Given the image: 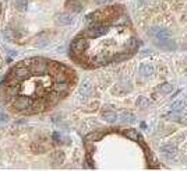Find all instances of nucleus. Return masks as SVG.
<instances>
[{"mask_svg": "<svg viewBox=\"0 0 187 171\" xmlns=\"http://www.w3.org/2000/svg\"><path fill=\"white\" fill-rule=\"evenodd\" d=\"M102 117H103L105 121H108V122H116V119L119 118V115L116 112H113V111H105V112L102 114Z\"/></svg>", "mask_w": 187, "mask_h": 171, "instance_id": "obj_10", "label": "nucleus"}, {"mask_svg": "<svg viewBox=\"0 0 187 171\" xmlns=\"http://www.w3.org/2000/svg\"><path fill=\"white\" fill-rule=\"evenodd\" d=\"M13 107L17 111H27L29 107H32V104H31V100L27 98V97H18V98L14 100Z\"/></svg>", "mask_w": 187, "mask_h": 171, "instance_id": "obj_2", "label": "nucleus"}, {"mask_svg": "<svg viewBox=\"0 0 187 171\" xmlns=\"http://www.w3.org/2000/svg\"><path fill=\"white\" fill-rule=\"evenodd\" d=\"M71 9L74 11H77V13H78V11H81V6H80V3H77V2H71Z\"/></svg>", "mask_w": 187, "mask_h": 171, "instance_id": "obj_21", "label": "nucleus"}, {"mask_svg": "<svg viewBox=\"0 0 187 171\" xmlns=\"http://www.w3.org/2000/svg\"><path fill=\"white\" fill-rule=\"evenodd\" d=\"M120 117H122L123 122H129V124L136 122V115H134V114H131V112H122V114H120Z\"/></svg>", "mask_w": 187, "mask_h": 171, "instance_id": "obj_13", "label": "nucleus"}, {"mask_svg": "<svg viewBox=\"0 0 187 171\" xmlns=\"http://www.w3.org/2000/svg\"><path fill=\"white\" fill-rule=\"evenodd\" d=\"M87 46V41L83 39V38H78V39H76L74 42L71 44V49H74V51H83L84 48Z\"/></svg>", "mask_w": 187, "mask_h": 171, "instance_id": "obj_9", "label": "nucleus"}, {"mask_svg": "<svg viewBox=\"0 0 187 171\" xmlns=\"http://www.w3.org/2000/svg\"><path fill=\"white\" fill-rule=\"evenodd\" d=\"M90 91H91L90 81H84V83L80 86V95H81V97H87V95L90 94Z\"/></svg>", "mask_w": 187, "mask_h": 171, "instance_id": "obj_11", "label": "nucleus"}, {"mask_svg": "<svg viewBox=\"0 0 187 171\" xmlns=\"http://www.w3.org/2000/svg\"><path fill=\"white\" fill-rule=\"evenodd\" d=\"M123 59H127V55L126 53L119 55V56H113L110 60H113V62H119V60H123Z\"/></svg>", "mask_w": 187, "mask_h": 171, "instance_id": "obj_20", "label": "nucleus"}, {"mask_svg": "<svg viewBox=\"0 0 187 171\" xmlns=\"http://www.w3.org/2000/svg\"><path fill=\"white\" fill-rule=\"evenodd\" d=\"M172 90H173V86L169 83H163L156 88V91L161 93V94H169V93H172Z\"/></svg>", "mask_w": 187, "mask_h": 171, "instance_id": "obj_12", "label": "nucleus"}, {"mask_svg": "<svg viewBox=\"0 0 187 171\" xmlns=\"http://www.w3.org/2000/svg\"><path fill=\"white\" fill-rule=\"evenodd\" d=\"M0 121H8V117H7V114H3V112H0Z\"/></svg>", "mask_w": 187, "mask_h": 171, "instance_id": "obj_23", "label": "nucleus"}, {"mask_svg": "<svg viewBox=\"0 0 187 171\" xmlns=\"http://www.w3.org/2000/svg\"><path fill=\"white\" fill-rule=\"evenodd\" d=\"M161 153L166 160H175L177 154V150L173 145H163L161 147Z\"/></svg>", "mask_w": 187, "mask_h": 171, "instance_id": "obj_3", "label": "nucleus"}, {"mask_svg": "<svg viewBox=\"0 0 187 171\" xmlns=\"http://www.w3.org/2000/svg\"><path fill=\"white\" fill-rule=\"evenodd\" d=\"M155 45L161 49H165V51H172V49H176V44L175 41H172L170 38L168 39H161V41H155Z\"/></svg>", "mask_w": 187, "mask_h": 171, "instance_id": "obj_4", "label": "nucleus"}, {"mask_svg": "<svg viewBox=\"0 0 187 171\" xmlns=\"http://www.w3.org/2000/svg\"><path fill=\"white\" fill-rule=\"evenodd\" d=\"M138 73L144 77L151 76L152 73H154V66L149 65V63H143V65L138 66Z\"/></svg>", "mask_w": 187, "mask_h": 171, "instance_id": "obj_6", "label": "nucleus"}, {"mask_svg": "<svg viewBox=\"0 0 187 171\" xmlns=\"http://www.w3.org/2000/svg\"><path fill=\"white\" fill-rule=\"evenodd\" d=\"M124 136H127L129 139H131V140H138V132L136 131V129H127V131H124Z\"/></svg>", "mask_w": 187, "mask_h": 171, "instance_id": "obj_14", "label": "nucleus"}, {"mask_svg": "<svg viewBox=\"0 0 187 171\" xmlns=\"http://www.w3.org/2000/svg\"><path fill=\"white\" fill-rule=\"evenodd\" d=\"M101 138V133H91V135L87 136V140H95V139H99Z\"/></svg>", "mask_w": 187, "mask_h": 171, "instance_id": "obj_22", "label": "nucleus"}, {"mask_svg": "<svg viewBox=\"0 0 187 171\" xmlns=\"http://www.w3.org/2000/svg\"><path fill=\"white\" fill-rule=\"evenodd\" d=\"M3 36L6 38V39H8V41H14L15 39V35L13 34V31H11V29H8V28L3 31Z\"/></svg>", "mask_w": 187, "mask_h": 171, "instance_id": "obj_17", "label": "nucleus"}, {"mask_svg": "<svg viewBox=\"0 0 187 171\" xmlns=\"http://www.w3.org/2000/svg\"><path fill=\"white\" fill-rule=\"evenodd\" d=\"M56 21L60 24V26H67V24H71L73 22V17L70 13H61L57 15V20Z\"/></svg>", "mask_w": 187, "mask_h": 171, "instance_id": "obj_7", "label": "nucleus"}, {"mask_svg": "<svg viewBox=\"0 0 187 171\" xmlns=\"http://www.w3.org/2000/svg\"><path fill=\"white\" fill-rule=\"evenodd\" d=\"M148 34H149L151 36H154L155 41L168 39V38H170V32L166 28H162V27H152V28H149Z\"/></svg>", "mask_w": 187, "mask_h": 171, "instance_id": "obj_1", "label": "nucleus"}, {"mask_svg": "<svg viewBox=\"0 0 187 171\" xmlns=\"http://www.w3.org/2000/svg\"><path fill=\"white\" fill-rule=\"evenodd\" d=\"M48 67H49V63H48V60H45V59H35L32 62V69L38 73L46 72Z\"/></svg>", "mask_w": 187, "mask_h": 171, "instance_id": "obj_5", "label": "nucleus"}, {"mask_svg": "<svg viewBox=\"0 0 187 171\" xmlns=\"http://www.w3.org/2000/svg\"><path fill=\"white\" fill-rule=\"evenodd\" d=\"M106 31V28L105 27H102V26H92L91 28H88V35H91V36H99V35H102V34Z\"/></svg>", "mask_w": 187, "mask_h": 171, "instance_id": "obj_8", "label": "nucleus"}, {"mask_svg": "<svg viewBox=\"0 0 187 171\" xmlns=\"http://www.w3.org/2000/svg\"><path fill=\"white\" fill-rule=\"evenodd\" d=\"M46 44H48V39H45V38H43V34L38 36V41L35 42V45H36L38 48H43Z\"/></svg>", "mask_w": 187, "mask_h": 171, "instance_id": "obj_19", "label": "nucleus"}, {"mask_svg": "<svg viewBox=\"0 0 187 171\" xmlns=\"http://www.w3.org/2000/svg\"><path fill=\"white\" fill-rule=\"evenodd\" d=\"M183 105H184V101H183V100L175 101V102L172 104V111H173V112H179L180 109L183 108Z\"/></svg>", "mask_w": 187, "mask_h": 171, "instance_id": "obj_16", "label": "nucleus"}, {"mask_svg": "<svg viewBox=\"0 0 187 171\" xmlns=\"http://www.w3.org/2000/svg\"><path fill=\"white\" fill-rule=\"evenodd\" d=\"M137 105L141 107V108H145V107L151 105V101H149L148 98H145V97H138V100H137Z\"/></svg>", "mask_w": 187, "mask_h": 171, "instance_id": "obj_15", "label": "nucleus"}, {"mask_svg": "<svg viewBox=\"0 0 187 171\" xmlns=\"http://www.w3.org/2000/svg\"><path fill=\"white\" fill-rule=\"evenodd\" d=\"M15 6L20 11H25L27 10V2L25 0H15Z\"/></svg>", "mask_w": 187, "mask_h": 171, "instance_id": "obj_18", "label": "nucleus"}]
</instances>
